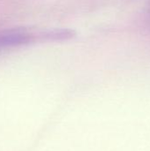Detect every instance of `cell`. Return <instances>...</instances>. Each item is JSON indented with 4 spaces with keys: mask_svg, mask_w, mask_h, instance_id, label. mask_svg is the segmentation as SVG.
Instances as JSON below:
<instances>
[{
    "mask_svg": "<svg viewBox=\"0 0 150 151\" xmlns=\"http://www.w3.org/2000/svg\"><path fill=\"white\" fill-rule=\"evenodd\" d=\"M30 35L17 30H6L0 32V49L15 47L30 42Z\"/></svg>",
    "mask_w": 150,
    "mask_h": 151,
    "instance_id": "6da1fadb",
    "label": "cell"
}]
</instances>
